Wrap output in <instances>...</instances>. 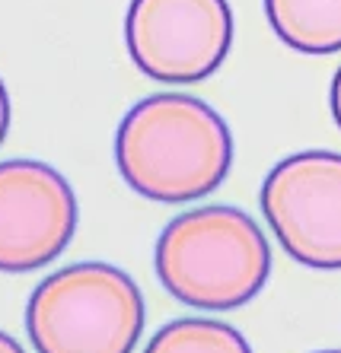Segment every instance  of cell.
<instances>
[{"label":"cell","instance_id":"277c9868","mask_svg":"<svg viewBox=\"0 0 341 353\" xmlns=\"http://www.w3.org/2000/svg\"><path fill=\"white\" fill-rule=\"evenodd\" d=\"M262 214L281 248L303 268H341V153L303 150L265 175Z\"/></svg>","mask_w":341,"mask_h":353},{"label":"cell","instance_id":"6da1fadb","mask_svg":"<svg viewBox=\"0 0 341 353\" xmlns=\"http://www.w3.org/2000/svg\"><path fill=\"white\" fill-rule=\"evenodd\" d=\"M115 165L147 201L188 204L224 185L233 165V134L208 102L157 92L128 112L115 134Z\"/></svg>","mask_w":341,"mask_h":353},{"label":"cell","instance_id":"8992f818","mask_svg":"<svg viewBox=\"0 0 341 353\" xmlns=\"http://www.w3.org/2000/svg\"><path fill=\"white\" fill-rule=\"evenodd\" d=\"M77 194L42 159L0 163V271L26 274L61 258L77 232Z\"/></svg>","mask_w":341,"mask_h":353},{"label":"cell","instance_id":"8fae6325","mask_svg":"<svg viewBox=\"0 0 341 353\" xmlns=\"http://www.w3.org/2000/svg\"><path fill=\"white\" fill-rule=\"evenodd\" d=\"M0 353H26L17 337H10L7 331H0Z\"/></svg>","mask_w":341,"mask_h":353},{"label":"cell","instance_id":"3957f363","mask_svg":"<svg viewBox=\"0 0 341 353\" xmlns=\"http://www.w3.org/2000/svg\"><path fill=\"white\" fill-rule=\"evenodd\" d=\"M26 331L35 353H134L144 331V296L115 264H67L32 290Z\"/></svg>","mask_w":341,"mask_h":353},{"label":"cell","instance_id":"30bf717a","mask_svg":"<svg viewBox=\"0 0 341 353\" xmlns=\"http://www.w3.org/2000/svg\"><path fill=\"white\" fill-rule=\"evenodd\" d=\"M329 105H332V118H335V124L341 128V67L335 70L332 92H329Z\"/></svg>","mask_w":341,"mask_h":353},{"label":"cell","instance_id":"7c38bea8","mask_svg":"<svg viewBox=\"0 0 341 353\" xmlns=\"http://www.w3.org/2000/svg\"><path fill=\"white\" fill-rule=\"evenodd\" d=\"M319 353H341V350H319Z\"/></svg>","mask_w":341,"mask_h":353},{"label":"cell","instance_id":"9c48e42d","mask_svg":"<svg viewBox=\"0 0 341 353\" xmlns=\"http://www.w3.org/2000/svg\"><path fill=\"white\" fill-rule=\"evenodd\" d=\"M10 118H13V108H10V92L7 86H3V80H0V143L7 140L10 134Z\"/></svg>","mask_w":341,"mask_h":353},{"label":"cell","instance_id":"ba28073f","mask_svg":"<svg viewBox=\"0 0 341 353\" xmlns=\"http://www.w3.org/2000/svg\"><path fill=\"white\" fill-rule=\"evenodd\" d=\"M144 353H252L240 328L217 319H179L150 337Z\"/></svg>","mask_w":341,"mask_h":353},{"label":"cell","instance_id":"7a4b0ae2","mask_svg":"<svg viewBox=\"0 0 341 353\" xmlns=\"http://www.w3.org/2000/svg\"><path fill=\"white\" fill-rule=\"evenodd\" d=\"M157 277L179 303L230 312L265 290L271 248L255 220L236 207H195L157 239Z\"/></svg>","mask_w":341,"mask_h":353},{"label":"cell","instance_id":"5b68a950","mask_svg":"<svg viewBox=\"0 0 341 353\" xmlns=\"http://www.w3.org/2000/svg\"><path fill=\"white\" fill-rule=\"evenodd\" d=\"M125 41L150 80L201 83L233 48V10L226 0H131Z\"/></svg>","mask_w":341,"mask_h":353},{"label":"cell","instance_id":"52a82bcc","mask_svg":"<svg viewBox=\"0 0 341 353\" xmlns=\"http://www.w3.org/2000/svg\"><path fill=\"white\" fill-rule=\"evenodd\" d=\"M271 32L300 54L341 51V0H265Z\"/></svg>","mask_w":341,"mask_h":353}]
</instances>
